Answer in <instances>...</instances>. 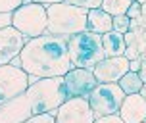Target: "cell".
<instances>
[{
	"instance_id": "1",
	"label": "cell",
	"mask_w": 146,
	"mask_h": 123,
	"mask_svg": "<svg viewBox=\"0 0 146 123\" xmlns=\"http://www.w3.org/2000/svg\"><path fill=\"white\" fill-rule=\"evenodd\" d=\"M19 60L21 67L29 73V85L42 77H64L73 69L67 39L50 33L29 39L19 54Z\"/></svg>"
},
{
	"instance_id": "2",
	"label": "cell",
	"mask_w": 146,
	"mask_h": 123,
	"mask_svg": "<svg viewBox=\"0 0 146 123\" xmlns=\"http://www.w3.org/2000/svg\"><path fill=\"white\" fill-rule=\"evenodd\" d=\"M25 94L29 98L33 116L56 112L69 98L64 77H42V79H36L29 85Z\"/></svg>"
},
{
	"instance_id": "3",
	"label": "cell",
	"mask_w": 146,
	"mask_h": 123,
	"mask_svg": "<svg viewBox=\"0 0 146 123\" xmlns=\"http://www.w3.org/2000/svg\"><path fill=\"white\" fill-rule=\"evenodd\" d=\"M48 12V29L46 33L58 35L64 39L83 33L88 29V10L81 6H73L67 2H58L46 6Z\"/></svg>"
},
{
	"instance_id": "4",
	"label": "cell",
	"mask_w": 146,
	"mask_h": 123,
	"mask_svg": "<svg viewBox=\"0 0 146 123\" xmlns=\"http://www.w3.org/2000/svg\"><path fill=\"white\" fill-rule=\"evenodd\" d=\"M67 50H69V58H71L73 67L94 69V65L106 58L102 35L92 33L88 29L69 37L67 39Z\"/></svg>"
},
{
	"instance_id": "5",
	"label": "cell",
	"mask_w": 146,
	"mask_h": 123,
	"mask_svg": "<svg viewBox=\"0 0 146 123\" xmlns=\"http://www.w3.org/2000/svg\"><path fill=\"white\" fill-rule=\"evenodd\" d=\"M12 25L23 33L27 39H35L46 33L48 29V12L44 4H36L31 0H25L19 8L14 10Z\"/></svg>"
},
{
	"instance_id": "6",
	"label": "cell",
	"mask_w": 146,
	"mask_h": 123,
	"mask_svg": "<svg viewBox=\"0 0 146 123\" xmlns=\"http://www.w3.org/2000/svg\"><path fill=\"white\" fill-rule=\"evenodd\" d=\"M125 96L127 94L119 87V83H98L92 88V92L88 94V104L96 117L113 116V114H119Z\"/></svg>"
},
{
	"instance_id": "7",
	"label": "cell",
	"mask_w": 146,
	"mask_h": 123,
	"mask_svg": "<svg viewBox=\"0 0 146 123\" xmlns=\"http://www.w3.org/2000/svg\"><path fill=\"white\" fill-rule=\"evenodd\" d=\"M29 88V73L12 64L0 65V106Z\"/></svg>"
},
{
	"instance_id": "8",
	"label": "cell",
	"mask_w": 146,
	"mask_h": 123,
	"mask_svg": "<svg viewBox=\"0 0 146 123\" xmlns=\"http://www.w3.org/2000/svg\"><path fill=\"white\" fill-rule=\"evenodd\" d=\"M96 116L88 98L71 96L56 110V123H94Z\"/></svg>"
},
{
	"instance_id": "9",
	"label": "cell",
	"mask_w": 146,
	"mask_h": 123,
	"mask_svg": "<svg viewBox=\"0 0 146 123\" xmlns=\"http://www.w3.org/2000/svg\"><path fill=\"white\" fill-rule=\"evenodd\" d=\"M64 79H66L69 98L71 96L88 98V94L92 92V88L98 85V81L94 77V71L92 69H85V67H73V69H69L64 75Z\"/></svg>"
},
{
	"instance_id": "10",
	"label": "cell",
	"mask_w": 146,
	"mask_h": 123,
	"mask_svg": "<svg viewBox=\"0 0 146 123\" xmlns=\"http://www.w3.org/2000/svg\"><path fill=\"white\" fill-rule=\"evenodd\" d=\"M27 41L29 39L23 33H19L14 25L0 29V65L12 64V60L21 54Z\"/></svg>"
},
{
	"instance_id": "11",
	"label": "cell",
	"mask_w": 146,
	"mask_h": 123,
	"mask_svg": "<svg viewBox=\"0 0 146 123\" xmlns=\"http://www.w3.org/2000/svg\"><path fill=\"white\" fill-rule=\"evenodd\" d=\"M131 60L127 56H111L104 58L94 65V77L98 83H119V79L129 71Z\"/></svg>"
},
{
	"instance_id": "12",
	"label": "cell",
	"mask_w": 146,
	"mask_h": 123,
	"mask_svg": "<svg viewBox=\"0 0 146 123\" xmlns=\"http://www.w3.org/2000/svg\"><path fill=\"white\" fill-rule=\"evenodd\" d=\"M29 117H33V110L25 92L0 106V123H23Z\"/></svg>"
},
{
	"instance_id": "13",
	"label": "cell",
	"mask_w": 146,
	"mask_h": 123,
	"mask_svg": "<svg viewBox=\"0 0 146 123\" xmlns=\"http://www.w3.org/2000/svg\"><path fill=\"white\" fill-rule=\"evenodd\" d=\"M119 117L125 123H142L146 121V98L140 92L127 94L119 108Z\"/></svg>"
},
{
	"instance_id": "14",
	"label": "cell",
	"mask_w": 146,
	"mask_h": 123,
	"mask_svg": "<svg viewBox=\"0 0 146 123\" xmlns=\"http://www.w3.org/2000/svg\"><path fill=\"white\" fill-rule=\"evenodd\" d=\"M111 29H113V15L104 12L102 8L88 10V31L104 35V33H110Z\"/></svg>"
},
{
	"instance_id": "15",
	"label": "cell",
	"mask_w": 146,
	"mask_h": 123,
	"mask_svg": "<svg viewBox=\"0 0 146 123\" xmlns=\"http://www.w3.org/2000/svg\"><path fill=\"white\" fill-rule=\"evenodd\" d=\"M102 44H104V52H106V58L111 56H125L127 50V44H125V35L123 33H117V31H110L102 35Z\"/></svg>"
},
{
	"instance_id": "16",
	"label": "cell",
	"mask_w": 146,
	"mask_h": 123,
	"mask_svg": "<svg viewBox=\"0 0 146 123\" xmlns=\"http://www.w3.org/2000/svg\"><path fill=\"white\" fill-rule=\"evenodd\" d=\"M144 85V81L140 79V75L137 71H129L125 73L123 77L119 79V87L123 88L125 94H135V92H140V88Z\"/></svg>"
},
{
	"instance_id": "17",
	"label": "cell",
	"mask_w": 146,
	"mask_h": 123,
	"mask_svg": "<svg viewBox=\"0 0 146 123\" xmlns=\"http://www.w3.org/2000/svg\"><path fill=\"white\" fill-rule=\"evenodd\" d=\"M131 4H133V0H104L102 2V10L115 17V15L127 14V10H129Z\"/></svg>"
},
{
	"instance_id": "18",
	"label": "cell",
	"mask_w": 146,
	"mask_h": 123,
	"mask_svg": "<svg viewBox=\"0 0 146 123\" xmlns=\"http://www.w3.org/2000/svg\"><path fill=\"white\" fill-rule=\"evenodd\" d=\"M113 31H117V33H127V31H131V17L127 14L123 15H115L113 17Z\"/></svg>"
},
{
	"instance_id": "19",
	"label": "cell",
	"mask_w": 146,
	"mask_h": 123,
	"mask_svg": "<svg viewBox=\"0 0 146 123\" xmlns=\"http://www.w3.org/2000/svg\"><path fill=\"white\" fill-rule=\"evenodd\" d=\"M66 2L73 6H81L85 10H96V8H102L104 0H66Z\"/></svg>"
},
{
	"instance_id": "20",
	"label": "cell",
	"mask_w": 146,
	"mask_h": 123,
	"mask_svg": "<svg viewBox=\"0 0 146 123\" xmlns=\"http://www.w3.org/2000/svg\"><path fill=\"white\" fill-rule=\"evenodd\" d=\"M25 0H0V12H14Z\"/></svg>"
},
{
	"instance_id": "21",
	"label": "cell",
	"mask_w": 146,
	"mask_h": 123,
	"mask_svg": "<svg viewBox=\"0 0 146 123\" xmlns=\"http://www.w3.org/2000/svg\"><path fill=\"white\" fill-rule=\"evenodd\" d=\"M127 15L131 17V19H139L140 15H142V4L140 2H133L129 10H127Z\"/></svg>"
},
{
	"instance_id": "22",
	"label": "cell",
	"mask_w": 146,
	"mask_h": 123,
	"mask_svg": "<svg viewBox=\"0 0 146 123\" xmlns=\"http://www.w3.org/2000/svg\"><path fill=\"white\" fill-rule=\"evenodd\" d=\"M12 19H14V12H0V29L10 27Z\"/></svg>"
},
{
	"instance_id": "23",
	"label": "cell",
	"mask_w": 146,
	"mask_h": 123,
	"mask_svg": "<svg viewBox=\"0 0 146 123\" xmlns=\"http://www.w3.org/2000/svg\"><path fill=\"white\" fill-rule=\"evenodd\" d=\"M94 123H125L119 114H113V116H104V117H96Z\"/></svg>"
},
{
	"instance_id": "24",
	"label": "cell",
	"mask_w": 146,
	"mask_h": 123,
	"mask_svg": "<svg viewBox=\"0 0 146 123\" xmlns=\"http://www.w3.org/2000/svg\"><path fill=\"white\" fill-rule=\"evenodd\" d=\"M125 56L129 60H137V58H140V52H139V46H137V43L135 44H129L127 46V50H125Z\"/></svg>"
},
{
	"instance_id": "25",
	"label": "cell",
	"mask_w": 146,
	"mask_h": 123,
	"mask_svg": "<svg viewBox=\"0 0 146 123\" xmlns=\"http://www.w3.org/2000/svg\"><path fill=\"white\" fill-rule=\"evenodd\" d=\"M140 67H142V60H140V58L131 60V64H129V69H131V71H137V73H139Z\"/></svg>"
},
{
	"instance_id": "26",
	"label": "cell",
	"mask_w": 146,
	"mask_h": 123,
	"mask_svg": "<svg viewBox=\"0 0 146 123\" xmlns=\"http://www.w3.org/2000/svg\"><path fill=\"white\" fill-rule=\"evenodd\" d=\"M135 43H137V35H135L133 31H127V33H125V44L129 46V44H135Z\"/></svg>"
},
{
	"instance_id": "27",
	"label": "cell",
	"mask_w": 146,
	"mask_h": 123,
	"mask_svg": "<svg viewBox=\"0 0 146 123\" xmlns=\"http://www.w3.org/2000/svg\"><path fill=\"white\" fill-rule=\"evenodd\" d=\"M36 4H44V6H50V4H58V2H66V0H31Z\"/></svg>"
},
{
	"instance_id": "28",
	"label": "cell",
	"mask_w": 146,
	"mask_h": 123,
	"mask_svg": "<svg viewBox=\"0 0 146 123\" xmlns=\"http://www.w3.org/2000/svg\"><path fill=\"white\" fill-rule=\"evenodd\" d=\"M140 94H142V96H144V98H146V83H144V85H142V88H140Z\"/></svg>"
},
{
	"instance_id": "29",
	"label": "cell",
	"mask_w": 146,
	"mask_h": 123,
	"mask_svg": "<svg viewBox=\"0 0 146 123\" xmlns=\"http://www.w3.org/2000/svg\"><path fill=\"white\" fill-rule=\"evenodd\" d=\"M142 15H146V4H142Z\"/></svg>"
},
{
	"instance_id": "30",
	"label": "cell",
	"mask_w": 146,
	"mask_h": 123,
	"mask_svg": "<svg viewBox=\"0 0 146 123\" xmlns=\"http://www.w3.org/2000/svg\"><path fill=\"white\" fill-rule=\"evenodd\" d=\"M137 2H140V4H146V0H137Z\"/></svg>"
},
{
	"instance_id": "31",
	"label": "cell",
	"mask_w": 146,
	"mask_h": 123,
	"mask_svg": "<svg viewBox=\"0 0 146 123\" xmlns=\"http://www.w3.org/2000/svg\"><path fill=\"white\" fill-rule=\"evenodd\" d=\"M133 2H137V0H133Z\"/></svg>"
},
{
	"instance_id": "32",
	"label": "cell",
	"mask_w": 146,
	"mask_h": 123,
	"mask_svg": "<svg viewBox=\"0 0 146 123\" xmlns=\"http://www.w3.org/2000/svg\"><path fill=\"white\" fill-rule=\"evenodd\" d=\"M142 123H146V121H142Z\"/></svg>"
}]
</instances>
